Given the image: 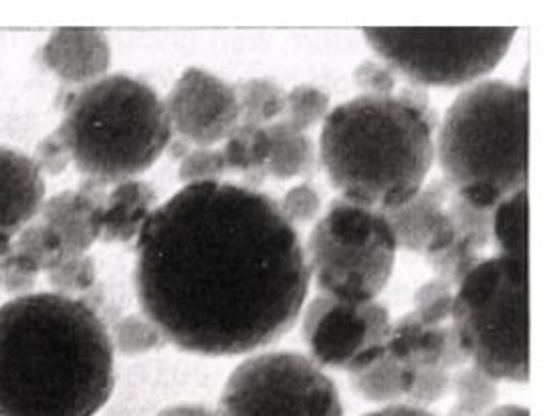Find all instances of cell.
<instances>
[{
    "instance_id": "6da1fadb",
    "label": "cell",
    "mask_w": 555,
    "mask_h": 416,
    "mask_svg": "<svg viewBox=\"0 0 555 416\" xmlns=\"http://www.w3.org/2000/svg\"><path fill=\"white\" fill-rule=\"evenodd\" d=\"M309 282L295 226L259 188L189 184L138 237L140 308L192 354L241 356L275 342L297 322Z\"/></svg>"
},
{
    "instance_id": "7a4b0ae2",
    "label": "cell",
    "mask_w": 555,
    "mask_h": 416,
    "mask_svg": "<svg viewBox=\"0 0 555 416\" xmlns=\"http://www.w3.org/2000/svg\"><path fill=\"white\" fill-rule=\"evenodd\" d=\"M114 387V343L86 301L27 294L0 306V416L98 415Z\"/></svg>"
},
{
    "instance_id": "3957f363",
    "label": "cell",
    "mask_w": 555,
    "mask_h": 416,
    "mask_svg": "<svg viewBox=\"0 0 555 416\" xmlns=\"http://www.w3.org/2000/svg\"><path fill=\"white\" fill-rule=\"evenodd\" d=\"M437 128V114L424 116L395 95H358L323 119L320 158L341 198L388 212L421 193Z\"/></svg>"
},
{
    "instance_id": "277c9868",
    "label": "cell",
    "mask_w": 555,
    "mask_h": 416,
    "mask_svg": "<svg viewBox=\"0 0 555 416\" xmlns=\"http://www.w3.org/2000/svg\"><path fill=\"white\" fill-rule=\"evenodd\" d=\"M435 154L444 180L475 207L493 208L527 188L529 90L479 81L463 91L439 126Z\"/></svg>"
},
{
    "instance_id": "5b68a950",
    "label": "cell",
    "mask_w": 555,
    "mask_h": 416,
    "mask_svg": "<svg viewBox=\"0 0 555 416\" xmlns=\"http://www.w3.org/2000/svg\"><path fill=\"white\" fill-rule=\"evenodd\" d=\"M59 140L79 172L117 184L146 172L170 146L172 126L158 93L130 75H109L77 91Z\"/></svg>"
},
{
    "instance_id": "8992f818",
    "label": "cell",
    "mask_w": 555,
    "mask_h": 416,
    "mask_svg": "<svg viewBox=\"0 0 555 416\" xmlns=\"http://www.w3.org/2000/svg\"><path fill=\"white\" fill-rule=\"evenodd\" d=\"M456 338L493 380L529 382V261L485 259L454 291Z\"/></svg>"
},
{
    "instance_id": "52a82bcc",
    "label": "cell",
    "mask_w": 555,
    "mask_h": 416,
    "mask_svg": "<svg viewBox=\"0 0 555 416\" xmlns=\"http://www.w3.org/2000/svg\"><path fill=\"white\" fill-rule=\"evenodd\" d=\"M396 251L384 212L336 198L309 235L307 265L325 296L367 303L390 282Z\"/></svg>"
},
{
    "instance_id": "ba28073f",
    "label": "cell",
    "mask_w": 555,
    "mask_h": 416,
    "mask_svg": "<svg viewBox=\"0 0 555 416\" xmlns=\"http://www.w3.org/2000/svg\"><path fill=\"white\" fill-rule=\"evenodd\" d=\"M509 29H364L392 72L416 86L456 88L491 74L515 39Z\"/></svg>"
},
{
    "instance_id": "9c48e42d",
    "label": "cell",
    "mask_w": 555,
    "mask_h": 416,
    "mask_svg": "<svg viewBox=\"0 0 555 416\" xmlns=\"http://www.w3.org/2000/svg\"><path fill=\"white\" fill-rule=\"evenodd\" d=\"M217 416H344V406L318 362L297 352H269L234 368Z\"/></svg>"
},
{
    "instance_id": "30bf717a",
    "label": "cell",
    "mask_w": 555,
    "mask_h": 416,
    "mask_svg": "<svg viewBox=\"0 0 555 416\" xmlns=\"http://www.w3.org/2000/svg\"><path fill=\"white\" fill-rule=\"evenodd\" d=\"M390 313L376 303L318 296L307 306L304 338L320 366L358 372L378 360L390 336Z\"/></svg>"
},
{
    "instance_id": "8fae6325",
    "label": "cell",
    "mask_w": 555,
    "mask_h": 416,
    "mask_svg": "<svg viewBox=\"0 0 555 416\" xmlns=\"http://www.w3.org/2000/svg\"><path fill=\"white\" fill-rule=\"evenodd\" d=\"M166 114L172 130L198 148L224 142L238 126L233 86L205 69H186L168 93Z\"/></svg>"
},
{
    "instance_id": "7c38bea8",
    "label": "cell",
    "mask_w": 555,
    "mask_h": 416,
    "mask_svg": "<svg viewBox=\"0 0 555 416\" xmlns=\"http://www.w3.org/2000/svg\"><path fill=\"white\" fill-rule=\"evenodd\" d=\"M451 191L453 186L447 180H435L406 205L384 212L395 231L398 249L430 257L453 247L456 233L447 210Z\"/></svg>"
},
{
    "instance_id": "4fadbf2b",
    "label": "cell",
    "mask_w": 555,
    "mask_h": 416,
    "mask_svg": "<svg viewBox=\"0 0 555 416\" xmlns=\"http://www.w3.org/2000/svg\"><path fill=\"white\" fill-rule=\"evenodd\" d=\"M384 352L416 372L424 368L454 372L468 362L453 324L423 326L412 312L392 324Z\"/></svg>"
},
{
    "instance_id": "5bb4252c",
    "label": "cell",
    "mask_w": 555,
    "mask_h": 416,
    "mask_svg": "<svg viewBox=\"0 0 555 416\" xmlns=\"http://www.w3.org/2000/svg\"><path fill=\"white\" fill-rule=\"evenodd\" d=\"M102 182L89 180L81 191H65L44 200L43 224L67 255H86L102 238Z\"/></svg>"
},
{
    "instance_id": "9a60e30c",
    "label": "cell",
    "mask_w": 555,
    "mask_h": 416,
    "mask_svg": "<svg viewBox=\"0 0 555 416\" xmlns=\"http://www.w3.org/2000/svg\"><path fill=\"white\" fill-rule=\"evenodd\" d=\"M43 172L35 158L0 148V237H15L41 212Z\"/></svg>"
},
{
    "instance_id": "2e32d148",
    "label": "cell",
    "mask_w": 555,
    "mask_h": 416,
    "mask_svg": "<svg viewBox=\"0 0 555 416\" xmlns=\"http://www.w3.org/2000/svg\"><path fill=\"white\" fill-rule=\"evenodd\" d=\"M43 61L65 83L89 86L107 72L112 51L100 30L59 29L44 46Z\"/></svg>"
},
{
    "instance_id": "e0dca14e",
    "label": "cell",
    "mask_w": 555,
    "mask_h": 416,
    "mask_svg": "<svg viewBox=\"0 0 555 416\" xmlns=\"http://www.w3.org/2000/svg\"><path fill=\"white\" fill-rule=\"evenodd\" d=\"M156 193L144 180H124L105 194L102 205V238L105 243H130L140 237L154 212Z\"/></svg>"
},
{
    "instance_id": "ac0fdd59",
    "label": "cell",
    "mask_w": 555,
    "mask_h": 416,
    "mask_svg": "<svg viewBox=\"0 0 555 416\" xmlns=\"http://www.w3.org/2000/svg\"><path fill=\"white\" fill-rule=\"evenodd\" d=\"M416 380V370H412L400 360L382 352L378 360L362 370L351 372L350 385L365 401L378 404H406Z\"/></svg>"
},
{
    "instance_id": "d6986e66",
    "label": "cell",
    "mask_w": 555,
    "mask_h": 416,
    "mask_svg": "<svg viewBox=\"0 0 555 416\" xmlns=\"http://www.w3.org/2000/svg\"><path fill=\"white\" fill-rule=\"evenodd\" d=\"M269 132V158L264 172L273 179L292 180L307 177L315 168V148L309 135L295 132L281 119L267 126Z\"/></svg>"
},
{
    "instance_id": "ffe728a7",
    "label": "cell",
    "mask_w": 555,
    "mask_h": 416,
    "mask_svg": "<svg viewBox=\"0 0 555 416\" xmlns=\"http://www.w3.org/2000/svg\"><path fill=\"white\" fill-rule=\"evenodd\" d=\"M269 146L267 126L238 123L233 134L224 140L220 152L229 172H241L253 184H261L267 177L264 164L269 158Z\"/></svg>"
},
{
    "instance_id": "44dd1931",
    "label": "cell",
    "mask_w": 555,
    "mask_h": 416,
    "mask_svg": "<svg viewBox=\"0 0 555 416\" xmlns=\"http://www.w3.org/2000/svg\"><path fill=\"white\" fill-rule=\"evenodd\" d=\"M493 238L499 253L529 261V196L527 188L505 196L493 208Z\"/></svg>"
},
{
    "instance_id": "7402d4cb",
    "label": "cell",
    "mask_w": 555,
    "mask_h": 416,
    "mask_svg": "<svg viewBox=\"0 0 555 416\" xmlns=\"http://www.w3.org/2000/svg\"><path fill=\"white\" fill-rule=\"evenodd\" d=\"M238 102V123L269 126L285 112L287 93L269 79H247L233 88Z\"/></svg>"
},
{
    "instance_id": "603a6c76",
    "label": "cell",
    "mask_w": 555,
    "mask_h": 416,
    "mask_svg": "<svg viewBox=\"0 0 555 416\" xmlns=\"http://www.w3.org/2000/svg\"><path fill=\"white\" fill-rule=\"evenodd\" d=\"M451 390L456 394V404L449 416H487L498 401L495 380L475 366L454 370Z\"/></svg>"
},
{
    "instance_id": "cb8c5ba5",
    "label": "cell",
    "mask_w": 555,
    "mask_h": 416,
    "mask_svg": "<svg viewBox=\"0 0 555 416\" xmlns=\"http://www.w3.org/2000/svg\"><path fill=\"white\" fill-rule=\"evenodd\" d=\"M109 338L114 343V350L124 356L147 354L166 342L158 326L150 317L140 313H132L117 320L109 332Z\"/></svg>"
},
{
    "instance_id": "d4e9b609",
    "label": "cell",
    "mask_w": 555,
    "mask_h": 416,
    "mask_svg": "<svg viewBox=\"0 0 555 416\" xmlns=\"http://www.w3.org/2000/svg\"><path fill=\"white\" fill-rule=\"evenodd\" d=\"M330 114V95L313 86H297L287 93L285 112L281 121L287 123L295 132L306 134L309 128L320 123Z\"/></svg>"
},
{
    "instance_id": "484cf974",
    "label": "cell",
    "mask_w": 555,
    "mask_h": 416,
    "mask_svg": "<svg viewBox=\"0 0 555 416\" xmlns=\"http://www.w3.org/2000/svg\"><path fill=\"white\" fill-rule=\"evenodd\" d=\"M454 287L451 283L435 277L433 282L424 283L414 296V317L423 326H442L451 324L453 313Z\"/></svg>"
},
{
    "instance_id": "4316f807",
    "label": "cell",
    "mask_w": 555,
    "mask_h": 416,
    "mask_svg": "<svg viewBox=\"0 0 555 416\" xmlns=\"http://www.w3.org/2000/svg\"><path fill=\"white\" fill-rule=\"evenodd\" d=\"M47 280L57 289L55 294L69 296L91 289L98 280V268L88 253L65 255L47 271Z\"/></svg>"
},
{
    "instance_id": "83f0119b",
    "label": "cell",
    "mask_w": 555,
    "mask_h": 416,
    "mask_svg": "<svg viewBox=\"0 0 555 416\" xmlns=\"http://www.w3.org/2000/svg\"><path fill=\"white\" fill-rule=\"evenodd\" d=\"M13 249L16 253L25 255L44 273L53 268L61 257L67 255L63 251L57 237L43 223L25 226L16 240H13Z\"/></svg>"
},
{
    "instance_id": "f1b7e54d",
    "label": "cell",
    "mask_w": 555,
    "mask_h": 416,
    "mask_svg": "<svg viewBox=\"0 0 555 416\" xmlns=\"http://www.w3.org/2000/svg\"><path fill=\"white\" fill-rule=\"evenodd\" d=\"M222 152L215 148H194L182 158L178 166V179L186 186L201 182H220L227 174Z\"/></svg>"
},
{
    "instance_id": "f546056e",
    "label": "cell",
    "mask_w": 555,
    "mask_h": 416,
    "mask_svg": "<svg viewBox=\"0 0 555 416\" xmlns=\"http://www.w3.org/2000/svg\"><path fill=\"white\" fill-rule=\"evenodd\" d=\"M39 273L41 269L25 255L16 253L15 249H11V253L7 255L0 263V283L4 285L7 291L21 294V296H27L35 287Z\"/></svg>"
},
{
    "instance_id": "4dcf8cb0",
    "label": "cell",
    "mask_w": 555,
    "mask_h": 416,
    "mask_svg": "<svg viewBox=\"0 0 555 416\" xmlns=\"http://www.w3.org/2000/svg\"><path fill=\"white\" fill-rule=\"evenodd\" d=\"M281 212L292 224L311 223L322 208V198L311 184H299L281 198Z\"/></svg>"
},
{
    "instance_id": "1f68e13d",
    "label": "cell",
    "mask_w": 555,
    "mask_h": 416,
    "mask_svg": "<svg viewBox=\"0 0 555 416\" xmlns=\"http://www.w3.org/2000/svg\"><path fill=\"white\" fill-rule=\"evenodd\" d=\"M353 81L364 95H380V98H390L395 95L396 74L384 63L378 61H362L356 72H353Z\"/></svg>"
},
{
    "instance_id": "d6a6232c",
    "label": "cell",
    "mask_w": 555,
    "mask_h": 416,
    "mask_svg": "<svg viewBox=\"0 0 555 416\" xmlns=\"http://www.w3.org/2000/svg\"><path fill=\"white\" fill-rule=\"evenodd\" d=\"M67 160H69V154L63 146V142L59 140L57 134L51 135L47 142L39 146V162L37 164H39L41 172L44 168L51 174H57L59 170H63L67 166Z\"/></svg>"
},
{
    "instance_id": "836d02e7",
    "label": "cell",
    "mask_w": 555,
    "mask_h": 416,
    "mask_svg": "<svg viewBox=\"0 0 555 416\" xmlns=\"http://www.w3.org/2000/svg\"><path fill=\"white\" fill-rule=\"evenodd\" d=\"M364 416H435L430 415L428 411L418 408V406H410V404H388L380 411H374V413H367Z\"/></svg>"
},
{
    "instance_id": "e575fe53",
    "label": "cell",
    "mask_w": 555,
    "mask_h": 416,
    "mask_svg": "<svg viewBox=\"0 0 555 416\" xmlns=\"http://www.w3.org/2000/svg\"><path fill=\"white\" fill-rule=\"evenodd\" d=\"M158 416H217V413L203 404H176L164 408Z\"/></svg>"
},
{
    "instance_id": "d590c367",
    "label": "cell",
    "mask_w": 555,
    "mask_h": 416,
    "mask_svg": "<svg viewBox=\"0 0 555 416\" xmlns=\"http://www.w3.org/2000/svg\"><path fill=\"white\" fill-rule=\"evenodd\" d=\"M487 416H531L526 406H517V404H505L499 406L495 411H491Z\"/></svg>"
}]
</instances>
